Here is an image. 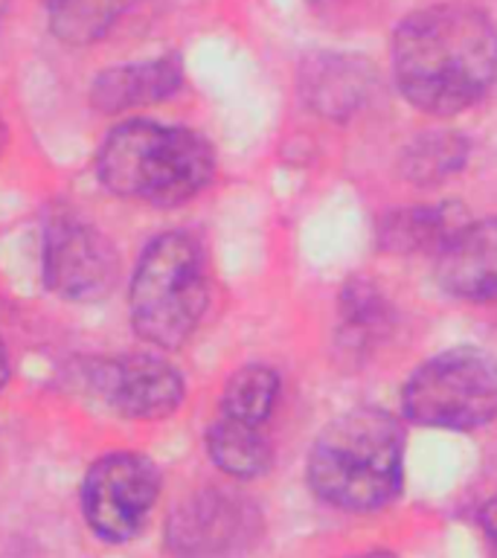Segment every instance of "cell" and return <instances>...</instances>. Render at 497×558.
Returning <instances> with one entry per match:
<instances>
[{
    "label": "cell",
    "mask_w": 497,
    "mask_h": 558,
    "mask_svg": "<svg viewBox=\"0 0 497 558\" xmlns=\"http://www.w3.org/2000/svg\"><path fill=\"white\" fill-rule=\"evenodd\" d=\"M9 381V355H7V347H3V340H0V390L7 387Z\"/></svg>",
    "instance_id": "obj_20"
},
{
    "label": "cell",
    "mask_w": 497,
    "mask_h": 558,
    "mask_svg": "<svg viewBox=\"0 0 497 558\" xmlns=\"http://www.w3.org/2000/svg\"><path fill=\"white\" fill-rule=\"evenodd\" d=\"M303 90L314 111L329 120H343L349 113L361 111L373 90V73L364 61L349 56H317L303 70Z\"/></svg>",
    "instance_id": "obj_13"
},
{
    "label": "cell",
    "mask_w": 497,
    "mask_h": 558,
    "mask_svg": "<svg viewBox=\"0 0 497 558\" xmlns=\"http://www.w3.org/2000/svg\"><path fill=\"white\" fill-rule=\"evenodd\" d=\"M3 137H7V131H3V120H0V146H3Z\"/></svg>",
    "instance_id": "obj_22"
},
{
    "label": "cell",
    "mask_w": 497,
    "mask_h": 558,
    "mask_svg": "<svg viewBox=\"0 0 497 558\" xmlns=\"http://www.w3.org/2000/svg\"><path fill=\"white\" fill-rule=\"evenodd\" d=\"M137 0H47L52 35L73 47H87L111 33Z\"/></svg>",
    "instance_id": "obj_16"
},
{
    "label": "cell",
    "mask_w": 497,
    "mask_h": 558,
    "mask_svg": "<svg viewBox=\"0 0 497 558\" xmlns=\"http://www.w3.org/2000/svg\"><path fill=\"white\" fill-rule=\"evenodd\" d=\"M392 70L401 96L419 111H465L497 78V29L462 3L419 9L392 38Z\"/></svg>",
    "instance_id": "obj_1"
},
{
    "label": "cell",
    "mask_w": 497,
    "mask_h": 558,
    "mask_svg": "<svg viewBox=\"0 0 497 558\" xmlns=\"http://www.w3.org/2000/svg\"><path fill=\"white\" fill-rule=\"evenodd\" d=\"M209 303L207 259L195 235L172 230L143 247L131 277V326L157 349H181Z\"/></svg>",
    "instance_id": "obj_4"
},
{
    "label": "cell",
    "mask_w": 497,
    "mask_h": 558,
    "mask_svg": "<svg viewBox=\"0 0 497 558\" xmlns=\"http://www.w3.org/2000/svg\"><path fill=\"white\" fill-rule=\"evenodd\" d=\"M85 378L96 399L131 422H157L172 416L186 399L181 373L166 357L148 352L94 361L87 366Z\"/></svg>",
    "instance_id": "obj_9"
},
{
    "label": "cell",
    "mask_w": 497,
    "mask_h": 558,
    "mask_svg": "<svg viewBox=\"0 0 497 558\" xmlns=\"http://www.w3.org/2000/svg\"><path fill=\"white\" fill-rule=\"evenodd\" d=\"M259 530V512L247 497L209 486L174 509L166 541L178 558H242Z\"/></svg>",
    "instance_id": "obj_8"
},
{
    "label": "cell",
    "mask_w": 497,
    "mask_h": 558,
    "mask_svg": "<svg viewBox=\"0 0 497 558\" xmlns=\"http://www.w3.org/2000/svg\"><path fill=\"white\" fill-rule=\"evenodd\" d=\"M439 286L462 300L497 296V218L465 225L436 259Z\"/></svg>",
    "instance_id": "obj_10"
},
{
    "label": "cell",
    "mask_w": 497,
    "mask_h": 558,
    "mask_svg": "<svg viewBox=\"0 0 497 558\" xmlns=\"http://www.w3.org/2000/svg\"><path fill=\"white\" fill-rule=\"evenodd\" d=\"M469 157V146L460 134L451 131H427L419 134L404 151H401V174L419 186H431L453 172H460Z\"/></svg>",
    "instance_id": "obj_18"
},
{
    "label": "cell",
    "mask_w": 497,
    "mask_h": 558,
    "mask_svg": "<svg viewBox=\"0 0 497 558\" xmlns=\"http://www.w3.org/2000/svg\"><path fill=\"white\" fill-rule=\"evenodd\" d=\"M183 64L178 56H160V59L140 61V64H122L108 68L102 76H96L90 99L99 111L120 113L143 105L163 102L181 87Z\"/></svg>",
    "instance_id": "obj_11"
},
{
    "label": "cell",
    "mask_w": 497,
    "mask_h": 558,
    "mask_svg": "<svg viewBox=\"0 0 497 558\" xmlns=\"http://www.w3.org/2000/svg\"><path fill=\"white\" fill-rule=\"evenodd\" d=\"M465 213L460 204H431V207H404L392 209L378 225V242L387 253L410 256V253H443V247L460 233Z\"/></svg>",
    "instance_id": "obj_12"
},
{
    "label": "cell",
    "mask_w": 497,
    "mask_h": 558,
    "mask_svg": "<svg viewBox=\"0 0 497 558\" xmlns=\"http://www.w3.org/2000/svg\"><path fill=\"white\" fill-rule=\"evenodd\" d=\"M361 558H396L390 553H369V556H361Z\"/></svg>",
    "instance_id": "obj_21"
},
{
    "label": "cell",
    "mask_w": 497,
    "mask_h": 558,
    "mask_svg": "<svg viewBox=\"0 0 497 558\" xmlns=\"http://www.w3.org/2000/svg\"><path fill=\"white\" fill-rule=\"evenodd\" d=\"M209 460L235 480H253L270 465V445L262 427L244 425L218 413L207 430Z\"/></svg>",
    "instance_id": "obj_15"
},
{
    "label": "cell",
    "mask_w": 497,
    "mask_h": 558,
    "mask_svg": "<svg viewBox=\"0 0 497 558\" xmlns=\"http://www.w3.org/2000/svg\"><path fill=\"white\" fill-rule=\"evenodd\" d=\"M41 274L52 294L68 303H96L117 282V247L76 209H56L44 225Z\"/></svg>",
    "instance_id": "obj_7"
},
{
    "label": "cell",
    "mask_w": 497,
    "mask_h": 558,
    "mask_svg": "<svg viewBox=\"0 0 497 558\" xmlns=\"http://www.w3.org/2000/svg\"><path fill=\"white\" fill-rule=\"evenodd\" d=\"M404 416L425 427L471 430L497 416V357L457 347L431 357L401 392Z\"/></svg>",
    "instance_id": "obj_5"
},
{
    "label": "cell",
    "mask_w": 497,
    "mask_h": 558,
    "mask_svg": "<svg viewBox=\"0 0 497 558\" xmlns=\"http://www.w3.org/2000/svg\"><path fill=\"white\" fill-rule=\"evenodd\" d=\"M404 436L390 413L355 408L331 418L308 453V486L349 512L381 509L404 480Z\"/></svg>",
    "instance_id": "obj_3"
},
{
    "label": "cell",
    "mask_w": 497,
    "mask_h": 558,
    "mask_svg": "<svg viewBox=\"0 0 497 558\" xmlns=\"http://www.w3.org/2000/svg\"><path fill=\"white\" fill-rule=\"evenodd\" d=\"M480 526L486 532L488 544H492V553L497 558V497L495 500H488L483 509H480Z\"/></svg>",
    "instance_id": "obj_19"
},
{
    "label": "cell",
    "mask_w": 497,
    "mask_h": 558,
    "mask_svg": "<svg viewBox=\"0 0 497 558\" xmlns=\"http://www.w3.org/2000/svg\"><path fill=\"white\" fill-rule=\"evenodd\" d=\"M160 497V471L134 451L105 453L82 480V512L96 538L125 544L146 526Z\"/></svg>",
    "instance_id": "obj_6"
},
{
    "label": "cell",
    "mask_w": 497,
    "mask_h": 558,
    "mask_svg": "<svg viewBox=\"0 0 497 558\" xmlns=\"http://www.w3.org/2000/svg\"><path fill=\"white\" fill-rule=\"evenodd\" d=\"M392 329V308L384 294L366 279H352L340 291L338 343L349 357H366Z\"/></svg>",
    "instance_id": "obj_14"
},
{
    "label": "cell",
    "mask_w": 497,
    "mask_h": 558,
    "mask_svg": "<svg viewBox=\"0 0 497 558\" xmlns=\"http://www.w3.org/2000/svg\"><path fill=\"white\" fill-rule=\"evenodd\" d=\"M279 399V375L270 366L247 364L235 369L233 378L227 381L221 396V416L244 422V425L262 427L274 413Z\"/></svg>",
    "instance_id": "obj_17"
},
{
    "label": "cell",
    "mask_w": 497,
    "mask_h": 558,
    "mask_svg": "<svg viewBox=\"0 0 497 558\" xmlns=\"http://www.w3.org/2000/svg\"><path fill=\"white\" fill-rule=\"evenodd\" d=\"M96 174L108 192L151 207H178L204 192L216 174L207 140L181 125L151 120L120 122L96 155Z\"/></svg>",
    "instance_id": "obj_2"
}]
</instances>
